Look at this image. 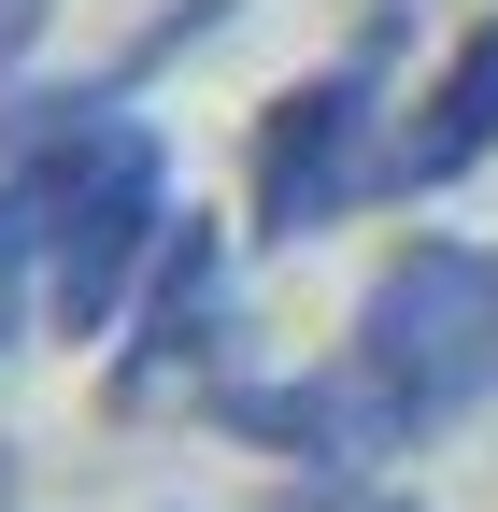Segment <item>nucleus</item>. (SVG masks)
Segmentation results:
<instances>
[{
  "label": "nucleus",
  "instance_id": "obj_1",
  "mask_svg": "<svg viewBox=\"0 0 498 512\" xmlns=\"http://www.w3.org/2000/svg\"><path fill=\"white\" fill-rule=\"evenodd\" d=\"M385 57H399V0L370 15L328 72H299L271 114H257V143H242V242H314L342 228L370 185H385Z\"/></svg>",
  "mask_w": 498,
  "mask_h": 512
},
{
  "label": "nucleus",
  "instance_id": "obj_2",
  "mask_svg": "<svg viewBox=\"0 0 498 512\" xmlns=\"http://www.w3.org/2000/svg\"><path fill=\"white\" fill-rule=\"evenodd\" d=\"M342 356H356L370 384H399V399H413V427H456L470 399H498V242L413 228L385 271L356 285Z\"/></svg>",
  "mask_w": 498,
  "mask_h": 512
},
{
  "label": "nucleus",
  "instance_id": "obj_3",
  "mask_svg": "<svg viewBox=\"0 0 498 512\" xmlns=\"http://www.w3.org/2000/svg\"><path fill=\"white\" fill-rule=\"evenodd\" d=\"M200 427H228V441H257V456H285L299 484H356V470H385V456H413V399L399 384H370L356 356H328V370H228L214 399H200Z\"/></svg>",
  "mask_w": 498,
  "mask_h": 512
},
{
  "label": "nucleus",
  "instance_id": "obj_4",
  "mask_svg": "<svg viewBox=\"0 0 498 512\" xmlns=\"http://www.w3.org/2000/svg\"><path fill=\"white\" fill-rule=\"evenodd\" d=\"M228 214H171L157 271L129 299V342H114V413H157V399H214V356H228Z\"/></svg>",
  "mask_w": 498,
  "mask_h": 512
},
{
  "label": "nucleus",
  "instance_id": "obj_5",
  "mask_svg": "<svg viewBox=\"0 0 498 512\" xmlns=\"http://www.w3.org/2000/svg\"><path fill=\"white\" fill-rule=\"evenodd\" d=\"M498 157V15L456 29V57L413 86V114L385 128V200H442V185H470Z\"/></svg>",
  "mask_w": 498,
  "mask_h": 512
},
{
  "label": "nucleus",
  "instance_id": "obj_6",
  "mask_svg": "<svg viewBox=\"0 0 498 512\" xmlns=\"http://www.w3.org/2000/svg\"><path fill=\"white\" fill-rule=\"evenodd\" d=\"M43 328V200H29V171H0V370L29 356Z\"/></svg>",
  "mask_w": 498,
  "mask_h": 512
},
{
  "label": "nucleus",
  "instance_id": "obj_7",
  "mask_svg": "<svg viewBox=\"0 0 498 512\" xmlns=\"http://www.w3.org/2000/svg\"><path fill=\"white\" fill-rule=\"evenodd\" d=\"M43 29H57V0H0V86L29 72V43H43Z\"/></svg>",
  "mask_w": 498,
  "mask_h": 512
},
{
  "label": "nucleus",
  "instance_id": "obj_8",
  "mask_svg": "<svg viewBox=\"0 0 498 512\" xmlns=\"http://www.w3.org/2000/svg\"><path fill=\"white\" fill-rule=\"evenodd\" d=\"M271 512H342V484H299V498H271Z\"/></svg>",
  "mask_w": 498,
  "mask_h": 512
},
{
  "label": "nucleus",
  "instance_id": "obj_9",
  "mask_svg": "<svg viewBox=\"0 0 498 512\" xmlns=\"http://www.w3.org/2000/svg\"><path fill=\"white\" fill-rule=\"evenodd\" d=\"M0 512H15V441H0Z\"/></svg>",
  "mask_w": 498,
  "mask_h": 512
},
{
  "label": "nucleus",
  "instance_id": "obj_10",
  "mask_svg": "<svg viewBox=\"0 0 498 512\" xmlns=\"http://www.w3.org/2000/svg\"><path fill=\"white\" fill-rule=\"evenodd\" d=\"M356 512H427V498H356Z\"/></svg>",
  "mask_w": 498,
  "mask_h": 512
}]
</instances>
